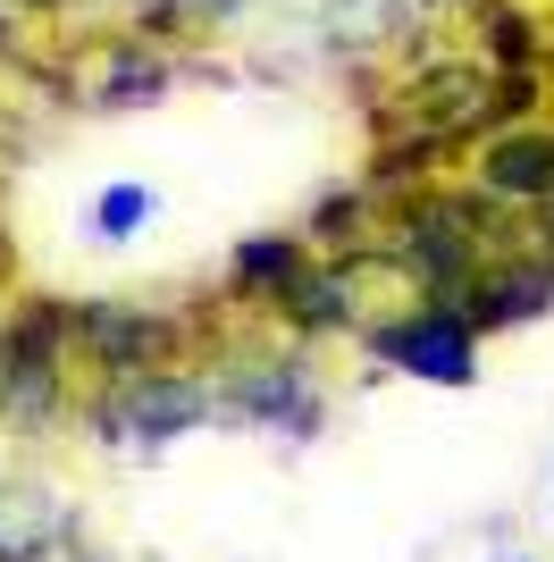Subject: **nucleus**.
Returning <instances> with one entry per match:
<instances>
[{"mask_svg":"<svg viewBox=\"0 0 554 562\" xmlns=\"http://www.w3.org/2000/svg\"><path fill=\"white\" fill-rule=\"evenodd\" d=\"M68 303H18L0 319V420L9 428H51L68 403Z\"/></svg>","mask_w":554,"mask_h":562,"instance_id":"nucleus-1","label":"nucleus"},{"mask_svg":"<svg viewBox=\"0 0 554 562\" xmlns=\"http://www.w3.org/2000/svg\"><path fill=\"white\" fill-rule=\"evenodd\" d=\"M362 345L387 361V370L420 378V386H479V336H470V319H462L454 303H420L403 311V319H378V328H362Z\"/></svg>","mask_w":554,"mask_h":562,"instance_id":"nucleus-2","label":"nucleus"},{"mask_svg":"<svg viewBox=\"0 0 554 562\" xmlns=\"http://www.w3.org/2000/svg\"><path fill=\"white\" fill-rule=\"evenodd\" d=\"M202 420H210V378H193V370L126 378V386H110V395L92 403V428L118 437V446H135V453L177 446L185 428H202Z\"/></svg>","mask_w":554,"mask_h":562,"instance_id":"nucleus-3","label":"nucleus"},{"mask_svg":"<svg viewBox=\"0 0 554 562\" xmlns=\"http://www.w3.org/2000/svg\"><path fill=\"white\" fill-rule=\"evenodd\" d=\"M68 336L110 386L168 370V352H177V319H168V311H143V303H68Z\"/></svg>","mask_w":554,"mask_h":562,"instance_id":"nucleus-4","label":"nucleus"},{"mask_svg":"<svg viewBox=\"0 0 554 562\" xmlns=\"http://www.w3.org/2000/svg\"><path fill=\"white\" fill-rule=\"evenodd\" d=\"M454 311L470 319V336H496V328H521V319H546V311H554V260H546V252L487 260Z\"/></svg>","mask_w":554,"mask_h":562,"instance_id":"nucleus-5","label":"nucleus"},{"mask_svg":"<svg viewBox=\"0 0 554 562\" xmlns=\"http://www.w3.org/2000/svg\"><path fill=\"white\" fill-rule=\"evenodd\" d=\"M210 403H228L235 420H261V428H295V437L320 428V386H311L302 361H253L228 386H210Z\"/></svg>","mask_w":554,"mask_h":562,"instance_id":"nucleus-6","label":"nucleus"},{"mask_svg":"<svg viewBox=\"0 0 554 562\" xmlns=\"http://www.w3.org/2000/svg\"><path fill=\"white\" fill-rule=\"evenodd\" d=\"M505 211H554V126H505L479 151V186Z\"/></svg>","mask_w":554,"mask_h":562,"instance_id":"nucleus-7","label":"nucleus"},{"mask_svg":"<svg viewBox=\"0 0 554 562\" xmlns=\"http://www.w3.org/2000/svg\"><path fill=\"white\" fill-rule=\"evenodd\" d=\"M277 319L295 336H336V328H353L362 319V294H353V260H311L295 278V294L277 303Z\"/></svg>","mask_w":554,"mask_h":562,"instance_id":"nucleus-8","label":"nucleus"},{"mask_svg":"<svg viewBox=\"0 0 554 562\" xmlns=\"http://www.w3.org/2000/svg\"><path fill=\"white\" fill-rule=\"evenodd\" d=\"M311 269V244L302 235H244L228 260V294H244V303H286L295 294V278Z\"/></svg>","mask_w":554,"mask_h":562,"instance_id":"nucleus-9","label":"nucleus"},{"mask_svg":"<svg viewBox=\"0 0 554 562\" xmlns=\"http://www.w3.org/2000/svg\"><path fill=\"white\" fill-rule=\"evenodd\" d=\"M302 244H320L328 260H353V252H369V244H378V202H369L362 186L328 193L320 211H311V227H302Z\"/></svg>","mask_w":554,"mask_h":562,"instance_id":"nucleus-10","label":"nucleus"},{"mask_svg":"<svg viewBox=\"0 0 554 562\" xmlns=\"http://www.w3.org/2000/svg\"><path fill=\"white\" fill-rule=\"evenodd\" d=\"M152 218H160V186H143V177H118V186H101V202H92V235H101V244H135Z\"/></svg>","mask_w":554,"mask_h":562,"instance_id":"nucleus-11","label":"nucleus"},{"mask_svg":"<svg viewBox=\"0 0 554 562\" xmlns=\"http://www.w3.org/2000/svg\"><path fill=\"white\" fill-rule=\"evenodd\" d=\"M487 50H496V76H530V59H538V25L521 18V9H487Z\"/></svg>","mask_w":554,"mask_h":562,"instance_id":"nucleus-12","label":"nucleus"},{"mask_svg":"<svg viewBox=\"0 0 554 562\" xmlns=\"http://www.w3.org/2000/svg\"><path fill=\"white\" fill-rule=\"evenodd\" d=\"M160 85H168V76H160V59H152V50H143V59L126 50V59H118V85H101L92 101H101V110H126V101H152Z\"/></svg>","mask_w":554,"mask_h":562,"instance_id":"nucleus-13","label":"nucleus"},{"mask_svg":"<svg viewBox=\"0 0 554 562\" xmlns=\"http://www.w3.org/2000/svg\"><path fill=\"white\" fill-rule=\"evenodd\" d=\"M538 235H546V244H554V211H546V218H538Z\"/></svg>","mask_w":554,"mask_h":562,"instance_id":"nucleus-14","label":"nucleus"},{"mask_svg":"<svg viewBox=\"0 0 554 562\" xmlns=\"http://www.w3.org/2000/svg\"><path fill=\"white\" fill-rule=\"evenodd\" d=\"M505 562H530V554H505Z\"/></svg>","mask_w":554,"mask_h":562,"instance_id":"nucleus-15","label":"nucleus"}]
</instances>
